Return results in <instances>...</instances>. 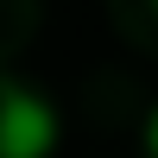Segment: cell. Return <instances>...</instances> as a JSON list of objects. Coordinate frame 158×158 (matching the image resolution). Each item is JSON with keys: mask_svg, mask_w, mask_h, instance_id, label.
<instances>
[{"mask_svg": "<svg viewBox=\"0 0 158 158\" xmlns=\"http://www.w3.org/2000/svg\"><path fill=\"white\" fill-rule=\"evenodd\" d=\"M51 146H57V114L19 89H6L0 95V158H44Z\"/></svg>", "mask_w": 158, "mask_h": 158, "instance_id": "obj_1", "label": "cell"}, {"mask_svg": "<svg viewBox=\"0 0 158 158\" xmlns=\"http://www.w3.org/2000/svg\"><path fill=\"white\" fill-rule=\"evenodd\" d=\"M146 146H152V158H158V114H152V127H146Z\"/></svg>", "mask_w": 158, "mask_h": 158, "instance_id": "obj_2", "label": "cell"}]
</instances>
